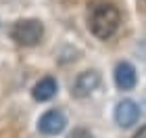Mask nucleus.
Masks as SVG:
<instances>
[{
    "mask_svg": "<svg viewBox=\"0 0 146 138\" xmlns=\"http://www.w3.org/2000/svg\"><path fill=\"white\" fill-rule=\"evenodd\" d=\"M138 119H140V107L134 101L125 98L115 107V121L121 128H131Z\"/></svg>",
    "mask_w": 146,
    "mask_h": 138,
    "instance_id": "obj_4",
    "label": "nucleus"
},
{
    "mask_svg": "<svg viewBox=\"0 0 146 138\" xmlns=\"http://www.w3.org/2000/svg\"><path fill=\"white\" fill-rule=\"evenodd\" d=\"M44 36V25L38 19H21L11 27V38L17 44L23 46H36Z\"/></svg>",
    "mask_w": 146,
    "mask_h": 138,
    "instance_id": "obj_2",
    "label": "nucleus"
},
{
    "mask_svg": "<svg viewBox=\"0 0 146 138\" xmlns=\"http://www.w3.org/2000/svg\"><path fill=\"white\" fill-rule=\"evenodd\" d=\"M121 15H119L117 6L111 2H94L90 6L88 15V25L90 31L100 40H109V38L117 31Z\"/></svg>",
    "mask_w": 146,
    "mask_h": 138,
    "instance_id": "obj_1",
    "label": "nucleus"
},
{
    "mask_svg": "<svg viewBox=\"0 0 146 138\" xmlns=\"http://www.w3.org/2000/svg\"><path fill=\"white\" fill-rule=\"evenodd\" d=\"M65 126H67V119H65V115L61 113V111L56 109H50L46 111V113L40 117L38 121V130L46 136H54V134H61Z\"/></svg>",
    "mask_w": 146,
    "mask_h": 138,
    "instance_id": "obj_3",
    "label": "nucleus"
},
{
    "mask_svg": "<svg viewBox=\"0 0 146 138\" xmlns=\"http://www.w3.org/2000/svg\"><path fill=\"white\" fill-rule=\"evenodd\" d=\"M136 82H138V75H136L134 65H129V63H119L117 67H115V84H117V88H121V90H131V88L136 86Z\"/></svg>",
    "mask_w": 146,
    "mask_h": 138,
    "instance_id": "obj_6",
    "label": "nucleus"
},
{
    "mask_svg": "<svg viewBox=\"0 0 146 138\" xmlns=\"http://www.w3.org/2000/svg\"><path fill=\"white\" fill-rule=\"evenodd\" d=\"M136 138H146V126H144V128L140 130V132L136 134Z\"/></svg>",
    "mask_w": 146,
    "mask_h": 138,
    "instance_id": "obj_9",
    "label": "nucleus"
},
{
    "mask_svg": "<svg viewBox=\"0 0 146 138\" xmlns=\"http://www.w3.org/2000/svg\"><path fill=\"white\" fill-rule=\"evenodd\" d=\"M98 86H100V75H98L96 71H84V73L77 75L71 92H73L75 98H86V96H90Z\"/></svg>",
    "mask_w": 146,
    "mask_h": 138,
    "instance_id": "obj_5",
    "label": "nucleus"
},
{
    "mask_svg": "<svg viewBox=\"0 0 146 138\" xmlns=\"http://www.w3.org/2000/svg\"><path fill=\"white\" fill-rule=\"evenodd\" d=\"M67 138H92V134L88 132V130H84V128H77V130H73Z\"/></svg>",
    "mask_w": 146,
    "mask_h": 138,
    "instance_id": "obj_8",
    "label": "nucleus"
},
{
    "mask_svg": "<svg viewBox=\"0 0 146 138\" xmlns=\"http://www.w3.org/2000/svg\"><path fill=\"white\" fill-rule=\"evenodd\" d=\"M56 90H58L56 82L52 80V77H44V80H40L36 86H34V98L40 101V103L50 101V98L56 94Z\"/></svg>",
    "mask_w": 146,
    "mask_h": 138,
    "instance_id": "obj_7",
    "label": "nucleus"
}]
</instances>
